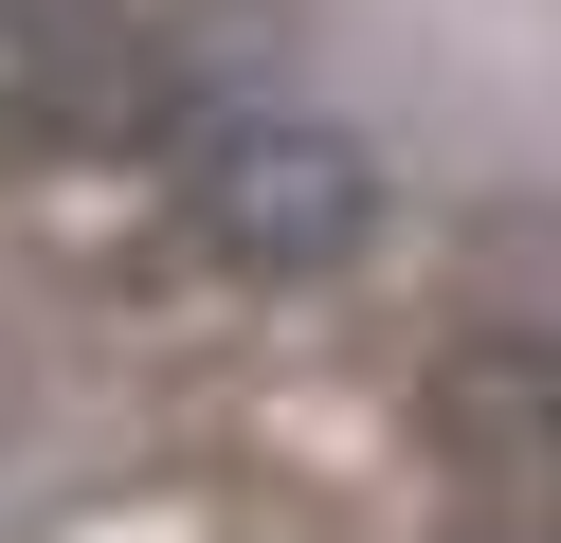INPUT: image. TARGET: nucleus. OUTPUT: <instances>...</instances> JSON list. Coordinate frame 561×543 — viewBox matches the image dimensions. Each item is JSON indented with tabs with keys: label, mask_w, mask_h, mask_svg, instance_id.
Masks as SVG:
<instances>
[{
	"label": "nucleus",
	"mask_w": 561,
	"mask_h": 543,
	"mask_svg": "<svg viewBox=\"0 0 561 543\" xmlns=\"http://www.w3.org/2000/svg\"><path fill=\"white\" fill-rule=\"evenodd\" d=\"M199 236L254 253V272H344L380 236V163L308 109H254V127H199Z\"/></svg>",
	"instance_id": "f257e3e1"
}]
</instances>
